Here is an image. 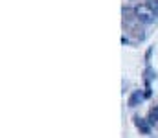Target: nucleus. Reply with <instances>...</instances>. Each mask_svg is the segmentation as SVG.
<instances>
[{
  "mask_svg": "<svg viewBox=\"0 0 158 138\" xmlns=\"http://www.w3.org/2000/svg\"><path fill=\"white\" fill-rule=\"evenodd\" d=\"M147 6H149V7H151V9L158 15V0H149V2H147Z\"/></svg>",
  "mask_w": 158,
  "mask_h": 138,
  "instance_id": "5",
  "label": "nucleus"
},
{
  "mask_svg": "<svg viewBox=\"0 0 158 138\" xmlns=\"http://www.w3.org/2000/svg\"><path fill=\"white\" fill-rule=\"evenodd\" d=\"M142 99H143L142 90H134V92H132V96H131V99H129V105H131V107H136Z\"/></svg>",
  "mask_w": 158,
  "mask_h": 138,
  "instance_id": "3",
  "label": "nucleus"
},
{
  "mask_svg": "<svg viewBox=\"0 0 158 138\" xmlns=\"http://www.w3.org/2000/svg\"><path fill=\"white\" fill-rule=\"evenodd\" d=\"M134 17H136V20L142 22V24H151V22H155L156 13H155L147 4H138V6L134 7Z\"/></svg>",
  "mask_w": 158,
  "mask_h": 138,
  "instance_id": "1",
  "label": "nucleus"
},
{
  "mask_svg": "<svg viewBox=\"0 0 158 138\" xmlns=\"http://www.w3.org/2000/svg\"><path fill=\"white\" fill-rule=\"evenodd\" d=\"M134 125L142 131V135H149V133H151V125H149V122L143 120V118H140V116L134 118Z\"/></svg>",
  "mask_w": 158,
  "mask_h": 138,
  "instance_id": "2",
  "label": "nucleus"
},
{
  "mask_svg": "<svg viewBox=\"0 0 158 138\" xmlns=\"http://www.w3.org/2000/svg\"><path fill=\"white\" fill-rule=\"evenodd\" d=\"M149 122H151V123H158V107H155V109L149 112Z\"/></svg>",
  "mask_w": 158,
  "mask_h": 138,
  "instance_id": "4",
  "label": "nucleus"
}]
</instances>
